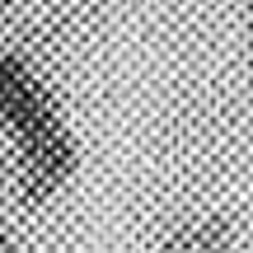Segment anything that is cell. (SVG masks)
Returning <instances> with one entry per match:
<instances>
[{"mask_svg":"<svg viewBox=\"0 0 253 253\" xmlns=\"http://www.w3.org/2000/svg\"><path fill=\"white\" fill-rule=\"evenodd\" d=\"M75 169H80V145L66 122L14 141V188L28 207H47L75 178Z\"/></svg>","mask_w":253,"mask_h":253,"instance_id":"6da1fadb","label":"cell"},{"mask_svg":"<svg viewBox=\"0 0 253 253\" xmlns=\"http://www.w3.org/2000/svg\"><path fill=\"white\" fill-rule=\"evenodd\" d=\"M56 122H61V108L52 89L33 75V66L14 52H0V126H9L14 141H24Z\"/></svg>","mask_w":253,"mask_h":253,"instance_id":"7a4b0ae2","label":"cell"},{"mask_svg":"<svg viewBox=\"0 0 253 253\" xmlns=\"http://www.w3.org/2000/svg\"><path fill=\"white\" fill-rule=\"evenodd\" d=\"M239 230L220 211H188L173 216L160 235V253H235Z\"/></svg>","mask_w":253,"mask_h":253,"instance_id":"3957f363","label":"cell"},{"mask_svg":"<svg viewBox=\"0 0 253 253\" xmlns=\"http://www.w3.org/2000/svg\"><path fill=\"white\" fill-rule=\"evenodd\" d=\"M0 253H19V249H14V239H9V230H5V225H0Z\"/></svg>","mask_w":253,"mask_h":253,"instance_id":"277c9868","label":"cell"},{"mask_svg":"<svg viewBox=\"0 0 253 253\" xmlns=\"http://www.w3.org/2000/svg\"><path fill=\"white\" fill-rule=\"evenodd\" d=\"M0 5H9V0H0Z\"/></svg>","mask_w":253,"mask_h":253,"instance_id":"5b68a950","label":"cell"}]
</instances>
